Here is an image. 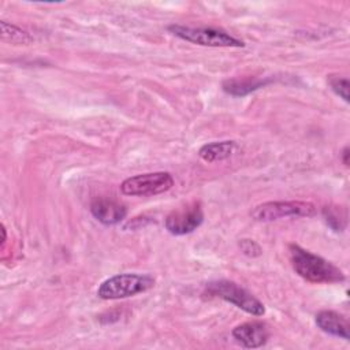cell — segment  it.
<instances>
[{
    "instance_id": "cell-12",
    "label": "cell",
    "mask_w": 350,
    "mask_h": 350,
    "mask_svg": "<svg viewBox=\"0 0 350 350\" xmlns=\"http://www.w3.org/2000/svg\"><path fill=\"white\" fill-rule=\"evenodd\" d=\"M235 149V142L234 141H220V142H211L205 144L204 146L200 148L198 154L202 160L208 163L219 161L228 159Z\"/></svg>"
},
{
    "instance_id": "cell-15",
    "label": "cell",
    "mask_w": 350,
    "mask_h": 350,
    "mask_svg": "<svg viewBox=\"0 0 350 350\" xmlns=\"http://www.w3.org/2000/svg\"><path fill=\"white\" fill-rule=\"evenodd\" d=\"M328 85L329 88L332 89V92L339 96L340 98H343L346 103H349V88H350V83H349V79L347 78H343V77H339V75H328Z\"/></svg>"
},
{
    "instance_id": "cell-13",
    "label": "cell",
    "mask_w": 350,
    "mask_h": 350,
    "mask_svg": "<svg viewBox=\"0 0 350 350\" xmlns=\"http://www.w3.org/2000/svg\"><path fill=\"white\" fill-rule=\"evenodd\" d=\"M0 29H1V40L12 45H27L33 41V37L26 30L12 23H8L5 21L0 22Z\"/></svg>"
},
{
    "instance_id": "cell-16",
    "label": "cell",
    "mask_w": 350,
    "mask_h": 350,
    "mask_svg": "<svg viewBox=\"0 0 350 350\" xmlns=\"http://www.w3.org/2000/svg\"><path fill=\"white\" fill-rule=\"evenodd\" d=\"M239 247H241L242 253L249 257H258L262 253L260 245L257 242H254L253 239H241Z\"/></svg>"
},
{
    "instance_id": "cell-1",
    "label": "cell",
    "mask_w": 350,
    "mask_h": 350,
    "mask_svg": "<svg viewBox=\"0 0 350 350\" xmlns=\"http://www.w3.org/2000/svg\"><path fill=\"white\" fill-rule=\"evenodd\" d=\"M290 261L294 271L312 283H338L345 280V273L332 262L316 256L298 245L288 246Z\"/></svg>"
},
{
    "instance_id": "cell-6",
    "label": "cell",
    "mask_w": 350,
    "mask_h": 350,
    "mask_svg": "<svg viewBox=\"0 0 350 350\" xmlns=\"http://www.w3.org/2000/svg\"><path fill=\"white\" fill-rule=\"evenodd\" d=\"M174 186L170 172H149L127 178L120 185V191L126 196H156L168 191Z\"/></svg>"
},
{
    "instance_id": "cell-10",
    "label": "cell",
    "mask_w": 350,
    "mask_h": 350,
    "mask_svg": "<svg viewBox=\"0 0 350 350\" xmlns=\"http://www.w3.org/2000/svg\"><path fill=\"white\" fill-rule=\"evenodd\" d=\"M314 320H316V325L325 334L349 340V338H350L349 323L339 313H336L334 310H321L316 314Z\"/></svg>"
},
{
    "instance_id": "cell-14",
    "label": "cell",
    "mask_w": 350,
    "mask_h": 350,
    "mask_svg": "<svg viewBox=\"0 0 350 350\" xmlns=\"http://www.w3.org/2000/svg\"><path fill=\"white\" fill-rule=\"evenodd\" d=\"M325 223L336 232L343 231L346 227V212L338 206H325L323 209Z\"/></svg>"
},
{
    "instance_id": "cell-7",
    "label": "cell",
    "mask_w": 350,
    "mask_h": 350,
    "mask_svg": "<svg viewBox=\"0 0 350 350\" xmlns=\"http://www.w3.org/2000/svg\"><path fill=\"white\" fill-rule=\"evenodd\" d=\"M204 220V213L200 204H190L183 208L174 209L167 215L164 224L170 234L185 235L197 230Z\"/></svg>"
},
{
    "instance_id": "cell-8",
    "label": "cell",
    "mask_w": 350,
    "mask_h": 350,
    "mask_svg": "<svg viewBox=\"0 0 350 350\" xmlns=\"http://www.w3.org/2000/svg\"><path fill=\"white\" fill-rule=\"evenodd\" d=\"M232 338L246 349H256L267 343L269 331L261 321H247L232 329Z\"/></svg>"
},
{
    "instance_id": "cell-9",
    "label": "cell",
    "mask_w": 350,
    "mask_h": 350,
    "mask_svg": "<svg viewBox=\"0 0 350 350\" xmlns=\"http://www.w3.org/2000/svg\"><path fill=\"white\" fill-rule=\"evenodd\" d=\"M90 212L100 223L112 226L124 219L127 209L124 205L116 201L107 200V198H97L92 202Z\"/></svg>"
},
{
    "instance_id": "cell-2",
    "label": "cell",
    "mask_w": 350,
    "mask_h": 350,
    "mask_svg": "<svg viewBox=\"0 0 350 350\" xmlns=\"http://www.w3.org/2000/svg\"><path fill=\"white\" fill-rule=\"evenodd\" d=\"M204 295L208 298L224 299L243 312L253 316H262L265 313L264 305L252 295L247 290L230 280H215L209 282L204 288Z\"/></svg>"
},
{
    "instance_id": "cell-5",
    "label": "cell",
    "mask_w": 350,
    "mask_h": 350,
    "mask_svg": "<svg viewBox=\"0 0 350 350\" xmlns=\"http://www.w3.org/2000/svg\"><path fill=\"white\" fill-rule=\"evenodd\" d=\"M316 205L308 201H269L257 205L252 211V216L257 221H273L283 217L314 216Z\"/></svg>"
},
{
    "instance_id": "cell-3",
    "label": "cell",
    "mask_w": 350,
    "mask_h": 350,
    "mask_svg": "<svg viewBox=\"0 0 350 350\" xmlns=\"http://www.w3.org/2000/svg\"><path fill=\"white\" fill-rule=\"evenodd\" d=\"M154 286V279L149 275L120 273L104 280L97 290V295L103 299H120L145 293Z\"/></svg>"
},
{
    "instance_id": "cell-17",
    "label": "cell",
    "mask_w": 350,
    "mask_h": 350,
    "mask_svg": "<svg viewBox=\"0 0 350 350\" xmlns=\"http://www.w3.org/2000/svg\"><path fill=\"white\" fill-rule=\"evenodd\" d=\"M349 148L346 146L345 149H343V152H342V161H343V164L345 165H349Z\"/></svg>"
},
{
    "instance_id": "cell-4",
    "label": "cell",
    "mask_w": 350,
    "mask_h": 350,
    "mask_svg": "<svg viewBox=\"0 0 350 350\" xmlns=\"http://www.w3.org/2000/svg\"><path fill=\"white\" fill-rule=\"evenodd\" d=\"M168 30L191 44L202 45V46H219V48H239L243 46V41L230 36L228 33L211 27H189L182 25H171Z\"/></svg>"
},
{
    "instance_id": "cell-11",
    "label": "cell",
    "mask_w": 350,
    "mask_h": 350,
    "mask_svg": "<svg viewBox=\"0 0 350 350\" xmlns=\"http://www.w3.org/2000/svg\"><path fill=\"white\" fill-rule=\"evenodd\" d=\"M271 82V79H257V78H245V79H239V78H232V79H227L223 82V90L231 96H237V97H242L246 96L265 85H268Z\"/></svg>"
}]
</instances>
